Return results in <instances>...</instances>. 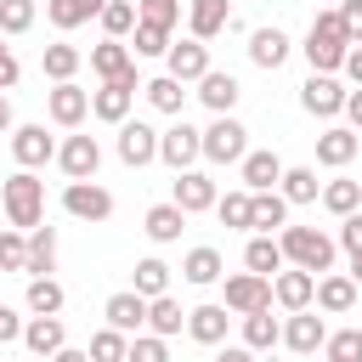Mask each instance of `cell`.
Instances as JSON below:
<instances>
[{"label": "cell", "instance_id": "34", "mask_svg": "<svg viewBox=\"0 0 362 362\" xmlns=\"http://www.w3.org/2000/svg\"><path fill=\"white\" fill-rule=\"evenodd\" d=\"M23 305H28V317H57V311L68 305V288H62L57 277H28Z\"/></svg>", "mask_w": 362, "mask_h": 362}, {"label": "cell", "instance_id": "53", "mask_svg": "<svg viewBox=\"0 0 362 362\" xmlns=\"http://www.w3.org/2000/svg\"><path fill=\"white\" fill-rule=\"evenodd\" d=\"M17 79H23V62H17V51L0 40V90H17Z\"/></svg>", "mask_w": 362, "mask_h": 362}, {"label": "cell", "instance_id": "37", "mask_svg": "<svg viewBox=\"0 0 362 362\" xmlns=\"http://www.w3.org/2000/svg\"><path fill=\"white\" fill-rule=\"evenodd\" d=\"M79 62H85V57H79V45H68V40H57V45H45V51H40V68H45V79H51V85L74 79V74H79Z\"/></svg>", "mask_w": 362, "mask_h": 362}, {"label": "cell", "instance_id": "40", "mask_svg": "<svg viewBox=\"0 0 362 362\" xmlns=\"http://www.w3.org/2000/svg\"><path fill=\"white\" fill-rule=\"evenodd\" d=\"M141 96L158 107V113H175L181 119V102H187V85L181 79H170V74H158V79H141Z\"/></svg>", "mask_w": 362, "mask_h": 362}, {"label": "cell", "instance_id": "1", "mask_svg": "<svg viewBox=\"0 0 362 362\" xmlns=\"http://www.w3.org/2000/svg\"><path fill=\"white\" fill-rule=\"evenodd\" d=\"M277 249H283L288 266H300V272H311V277L334 272V238L317 232V226H277Z\"/></svg>", "mask_w": 362, "mask_h": 362}, {"label": "cell", "instance_id": "8", "mask_svg": "<svg viewBox=\"0 0 362 362\" xmlns=\"http://www.w3.org/2000/svg\"><path fill=\"white\" fill-rule=\"evenodd\" d=\"M62 209H68L74 221H90V226H96V221L113 215V192H107L102 181H68V187H62Z\"/></svg>", "mask_w": 362, "mask_h": 362}, {"label": "cell", "instance_id": "14", "mask_svg": "<svg viewBox=\"0 0 362 362\" xmlns=\"http://www.w3.org/2000/svg\"><path fill=\"white\" fill-rule=\"evenodd\" d=\"M11 158L17 170H40L57 158V136H45V124H11Z\"/></svg>", "mask_w": 362, "mask_h": 362}, {"label": "cell", "instance_id": "27", "mask_svg": "<svg viewBox=\"0 0 362 362\" xmlns=\"http://www.w3.org/2000/svg\"><path fill=\"white\" fill-rule=\"evenodd\" d=\"M181 277H187L192 288H209V283H221V277H226V260H221V249H215V243H198V249H187V260H181Z\"/></svg>", "mask_w": 362, "mask_h": 362}, {"label": "cell", "instance_id": "11", "mask_svg": "<svg viewBox=\"0 0 362 362\" xmlns=\"http://www.w3.org/2000/svg\"><path fill=\"white\" fill-rule=\"evenodd\" d=\"M232 317H249V311H260V305H272V277H260V272H232L226 277V300H221Z\"/></svg>", "mask_w": 362, "mask_h": 362}, {"label": "cell", "instance_id": "48", "mask_svg": "<svg viewBox=\"0 0 362 362\" xmlns=\"http://www.w3.org/2000/svg\"><path fill=\"white\" fill-rule=\"evenodd\" d=\"M124 362H170V339H158V334H130Z\"/></svg>", "mask_w": 362, "mask_h": 362}, {"label": "cell", "instance_id": "43", "mask_svg": "<svg viewBox=\"0 0 362 362\" xmlns=\"http://www.w3.org/2000/svg\"><path fill=\"white\" fill-rule=\"evenodd\" d=\"M130 51H136V57H164V51H170V28L136 17V28H130Z\"/></svg>", "mask_w": 362, "mask_h": 362}, {"label": "cell", "instance_id": "32", "mask_svg": "<svg viewBox=\"0 0 362 362\" xmlns=\"http://www.w3.org/2000/svg\"><path fill=\"white\" fill-rule=\"evenodd\" d=\"M23 345H28L34 356H51V351H62V345H68V328H62V317H28V322H23Z\"/></svg>", "mask_w": 362, "mask_h": 362}, {"label": "cell", "instance_id": "21", "mask_svg": "<svg viewBox=\"0 0 362 362\" xmlns=\"http://www.w3.org/2000/svg\"><path fill=\"white\" fill-rule=\"evenodd\" d=\"M311 305H317V311H328V317H345V311L356 305V283H351V272H322V277H317Z\"/></svg>", "mask_w": 362, "mask_h": 362}, {"label": "cell", "instance_id": "36", "mask_svg": "<svg viewBox=\"0 0 362 362\" xmlns=\"http://www.w3.org/2000/svg\"><path fill=\"white\" fill-rule=\"evenodd\" d=\"M317 198H322V209H328V215H339V221H345L351 209H362V181L334 175V181H322V192H317Z\"/></svg>", "mask_w": 362, "mask_h": 362}, {"label": "cell", "instance_id": "9", "mask_svg": "<svg viewBox=\"0 0 362 362\" xmlns=\"http://www.w3.org/2000/svg\"><path fill=\"white\" fill-rule=\"evenodd\" d=\"M45 113H51V124L79 130V124H85V113H90V90H85V85H74V79H62V85H51V90H45Z\"/></svg>", "mask_w": 362, "mask_h": 362}, {"label": "cell", "instance_id": "42", "mask_svg": "<svg viewBox=\"0 0 362 362\" xmlns=\"http://www.w3.org/2000/svg\"><path fill=\"white\" fill-rule=\"evenodd\" d=\"M96 23H102L107 40H130V28H136V0H107Z\"/></svg>", "mask_w": 362, "mask_h": 362}, {"label": "cell", "instance_id": "56", "mask_svg": "<svg viewBox=\"0 0 362 362\" xmlns=\"http://www.w3.org/2000/svg\"><path fill=\"white\" fill-rule=\"evenodd\" d=\"M215 362H260V351H249V345H221Z\"/></svg>", "mask_w": 362, "mask_h": 362}, {"label": "cell", "instance_id": "5", "mask_svg": "<svg viewBox=\"0 0 362 362\" xmlns=\"http://www.w3.org/2000/svg\"><path fill=\"white\" fill-rule=\"evenodd\" d=\"M164 74L170 79H181V85H198L204 74H209V40H170V51H164Z\"/></svg>", "mask_w": 362, "mask_h": 362}, {"label": "cell", "instance_id": "16", "mask_svg": "<svg viewBox=\"0 0 362 362\" xmlns=\"http://www.w3.org/2000/svg\"><path fill=\"white\" fill-rule=\"evenodd\" d=\"M119 158H124L130 170L153 164V158H158V130L141 124V119H124V124H119Z\"/></svg>", "mask_w": 362, "mask_h": 362}, {"label": "cell", "instance_id": "52", "mask_svg": "<svg viewBox=\"0 0 362 362\" xmlns=\"http://www.w3.org/2000/svg\"><path fill=\"white\" fill-rule=\"evenodd\" d=\"M339 249H345V255H362V209H351V215L339 221Z\"/></svg>", "mask_w": 362, "mask_h": 362}, {"label": "cell", "instance_id": "38", "mask_svg": "<svg viewBox=\"0 0 362 362\" xmlns=\"http://www.w3.org/2000/svg\"><path fill=\"white\" fill-rule=\"evenodd\" d=\"M277 339H283V322L272 317V305H260V311L243 317V345H249V351H272Z\"/></svg>", "mask_w": 362, "mask_h": 362}, {"label": "cell", "instance_id": "30", "mask_svg": "<svg viewBox=\"0 0 362 362\" xmlns=\"http://www.w3.org/2000/svg\"><path fill=\"white\" fill-rule=\"evenodd\" d=\"M288 260H283V249H277V232H255L249 243H243V272H260V277H277Z\"/></svg>", "mask_w": 362, "mask_h": 362}, {"label": "cell", "instance_id": "35", "mask_svg": "<svg viewBox=\"0 0 362 362\" xmlns=\"http://www.w3.org/2000/svg\"><path fill=\"white\" fill-rule=\"evenodd\" d=\"M277 192H283L288 204H317L322 181H317V170H311V164H283V181H277Z\"/></svg>", "mask_w": 362, "mask_h": 362}, {"label": "cell", "instance_id": "19", "mask_svg": "<svg viewBox=\"0 0 362 362\" xmlns=\"http://www.w3.org/2000/svg\"><path fill=\"white\" fill-rule=\"evenodd\" d=\"M288 51H294V40H288V34L277 28V23H272V28H255V34H249V62H255V68H266V74H277V68L288 62Z\"/></svg>", "mask_w": 362, "mask_h": 362}, {"label": "cell", "instance_id": "3", "mask_svg": "<svg viewBox=\"0 0 362 362\" xmlns=\"http://www.w3.org/2000/svg\"><path fill=\"white\" fill-rule=\"evenodd\" d=\"M0 204H6V221H11L17 232H28V226L45 221V181H40L34 170H17V175L0 181Z\"/></svg>", "mask_w": 362, "mask_h": 362}, {"label": "cell", "instance_id": "4", "mask_svg": "<svg viewBox=\"0 0 362 362\" xmlns=\"http://www.w3.org/2000/svg\"><path fill=\"white\" fill-rule=\"evenodd\" d=\"M243 153H249V130L232 113H215V124L204 130V158L209 164H238Z\"/></svg>", "mask_w": 362, "mask_h": 362}, {"label": "cell", "instance_id": "24", "mask_svg": "<svg viewBox=\"0 0 362 362\" xmlns=\"http://www.w3.org/2000/svg\"><path fill=\"white\" fill-rule=\"evenodd\" d=\"M23 238H28L23 272H28V277H51V272H57V226H45V221H40V226H28Z\"/></svg>", "mask_w": 362, "mask_h": 362}, {"label": "cell", "instance_id": "58", "mask_svg": "<svg viewBox=\"0 0 362 362\" xmlns=\"http://www.w3.org/2000/svg\"><path fill=\"white\" fill-rule=\"evenodd\" d=\"M45 362H90V351H74V345H62V351H51Z\"/></svg>", "mask_w": 362, "mask_h": 362}, {"label": "cell", "instance_id": "13", "mask_svg": "<svg viewBox=\"0 0 362 362\" xmlns=\"http://www.w3.org/2000/svg\"><path fill=\"white\" fill-rule=\"evenodd\" d=\"M300 107H305L311 119H339V113H345V85H339L334 74H311V79L300 85Z\"/></svg>", "mask_w": 362, "mask_h": 362}, {"label": "cell", "instance_id": "25", "mask_svg": "<svg viewBox=\"0 0 362 362\" xmlns=\"http://www.w3.org/2000/svg\"><path fill=\"white\" fill-rule=\"evenodd\" d=\"M221 28H232V6L226 0H187V34L192 40H215Z\"/></svg>", "mask_w": 362, "mask_h": 362}, {"label": "cell", "instance_id": "45", "mask_svg": "<svg viewBox=\"0 0 362 362\" xmlns=\"http://www.w3.org/2000/svg\"><path fill=\"white\" fill-rule=\"evenodd\" d=\"M215 215H221V226H232V232H249V187H238V192L215 198Z\"/></svg>", "mask_w": 362, "mask_h": 362}, {"label": "cell", "instance_id": "15", "mask_svg": "<svg viewBox=\"0 0 362 362\" xmlns=\"http://www.w3.org/2000/svg\"><path fill=\"white\" fill-rule=\"evenodd\" d=\"M215 181L204 175V170H175V187H170V204L175 209H187V215H204V209H215Z\"/></svg>", "mask_w": 362, "mask_h": 362}, {"label": "cell", "instance_id": "51", "mask_svg": "<svg viewBox=\"0 0 362 362\" xmlns=\"http://www.w3.org/2000/svg\"><path fill=\"white\" fill-rule=\"evenodd\" d=\"M339 28L351 45H362V0H339Z\"/></svg>", "mask_w": 362, "mask_h": 362}, {"label": "cell", "instance_id": "55", "mask_svg": "<svg viewBox=\"0 0 362 362\" xmlns=\"http://www.w3.org/2000/svg\"><path fill=\"white\" fill-rule=\"evenodd\" d=\"M339 74H345L351 85H362V45H351V51H345V62H339Z\"/></svg>", "mask_w": 362, "mask_h": 362}, {"label": "cell", "instance_id": "31", "mask_svg": "<svg viewBox=\"0 0 362 362\" xmlns=\"http://www.w3.org/2000/svg\"><path fill=\"white\" fill-rule=\"evenodd\" d=\"M187 328V311H181V300L175 294H153L147 300V334H158V339H175Z\"/></svg>", "mask_w": 362, "mask_h": 362}, {"label": "cell", "instance_id": "6", "mask_svg": "<svg viewBox=\"0 0 362 362\" xmlns=\"http://www.w3.org/2000/svg\"><path fill=\"white\" fill-rule=\"evenodd\" d=\"M136 90H141V79H102V90H90V119L124 124L136 107Z\"/></svg>", "mask_w": 362, "mask_h": 362}, {"label": "cell", "instance_id": "41", "mask_svg": "<svg viewBox=\"0 0 362 362\" xmlns=\"http://www.w3.org/2000/svg\"><path fill=\"white\" fill-rule=\"evenodd\" d=\"M141 300H153V294H170V266L158 260V255H147V260H136V283H130Z\"/></svg>", "mask_w": 362, "mask_h": 362}, {"label": "cell", "instance_id": "7", "mask_svg": "<svg viewBox=\"0 0 362 362\" xmlns=\"http://www.w3.org/2000/svg\"><path fill=\"white\" fill-rule=\"evenodd\" d=\"M158 158H164L170 170H192V164L204 158V130H192L187 119H175L170 130H158Z\"/></svg>", "mask_w": 362, "mask_h": 362}, {"label": "cell", "instance_id": "33", "mask_svg": "<svg viewBox=\"0 0 362 362\" xmlns=\"http://www.w3.org/2000/svg\"><path fill=\"white\" fill-rule=\"evenodd\" d=\"M141 232H147L153 243H175V238L187 232V209H175V204H153V209L141 215Z\"/></svg>", "mask_w": 362, "mask_h": 362}, {"label": "cell", "instance_id": "50", "mask_svg": "<svg viewBox=\"0 0 362 362\" xmlns=\"http://www.w3.org/2000/svg\"><path fill=\"white\" fill-rule=\"evenodd\" d=\"M23 255H28V238L11 226V232H0V272H23Z\"/></svg>", "mask_w": 362, "mask_h": 362}, {"label": "cell", "instance_id": "54", "mask_svg": "<svg viewBox=\"0 0 362 362\" xmlns=\"http://www.w3.org/2000/svg\"><path fill=\"white\" fill-rule=\"evenodd\" d=\"M11 339H23V317L11 305H0V345H11Z\"/></svg>", "mask_w": 362, "mask_h": 362}, {"label": "cell", "instance_id": "18", "mask_svg": "<svg viewBox=\"0 0 362 362\" xmlns=\"http://www.w3.org/2000/svg\"><path fill=\"white\" fill-rule=\"evenodd\" d=\"M311 294H317V277L300 272V266H283V272L272 277V305H283V311H305Z\"/></svg>", "mask_w": 362, "mask_h": 362}, {"label": "cell", "instance_id": "12", "mask_svg": "<svg viewBox=\"0 0 362 362\" xmlns=\"http://www.w3.org/2000/svg\"><path fill=\"white\" fill-rule=\"evenodd\" d=\"M322 339H328V322H322L311 305L283 317V339H277V345H288L294 356H317V351H322Z\"/></svg>", "mask_w": 362, "mask_h": 362}, {"label": "cell", "instance_id": "23", "mask_svg": "<svg viewBox=\"0 0 362 362\" xmlns=\"http://www.w3.org/2000/svg\"><path fill=\"white\" fill-rule=\"evenodd\" d=\"M226 328H232V311H226L221 300H209V305H192V311H187V334H192L198 345H226Z\"/></svg>", "mask_w": 362, "mask_h": 362}, {"label": "cell", "instance_id": "26", "mask_svg": "<svg viewBox=\"0 0 362 362\" xmlns=\"http://www.w3.org/2000/svg\"><path fill=\"white\" fill-rule=\"evenodd\" d=\"M90 74H96V79H136L130 45H124V40H102V45H90Z\"/></svg>", "mask_w": 362, "mask_h": 362}, {"label": "cell", "instance_id": "17", "mask_svg": "<svg viewBox=\"0 0 362 362\" xmlns=\"http://www.w3.org/2000/svg\"><path fill=\"white\" fill-rule=\"evenodd\" d=\"M356 153H362V136H356L351 124H328V130L317 136V164H322V170H345Z\"/></svg>", "mask_w": 362, "mask_h": 362}, {"label": "cell", "instance_id": "60", "mask_svg": "<svg viewBox=\"0 0 362 362\" xmlns=\"http://www.w3.org/2000/svg\"><path fill=\"white\" fill-rule=\"evenodd\" d=\"M351 283L362 288V255H351Z\"/></svg>", "mask_w": 362, "mask_h": 362}, {"label": "cell", "instance_id": "47", "mask_svg": "<svg viewBox=\"0 0 362 362\" xmlns=\"http://www.w3.org/2000/svg\"><path fill=\"white\" fill-rule=\"evenodd\" d=\"M34 28V0H0V34H28Z\"/></svg>", "mask_w": 362, "mask_h": 362}, {"label": "cell", "instance_id": "20", "mask_svg": "<svg viewBox=\"0 0 362 362\" xmlns=\"http://www.w3.org/2000/svg\"><path fill=\"white\" fill-rule=\"evenodd\" d=\"M238 175H243V187H249V192H272V187L283 181V158H277L272 147H260V153L249 147V153L238 158Z\"/></svg>", "mask_w": 362, "mask_h": 362}, {"label": "cell", "instance_id": "44", "mask_svg": "<svg viewBox=\"0 0 362 362\" xmlns=\"http://www.w3.org/2000/svg\"><path fill=\"white\" fill-rule=\"evenodd\" d=\"M124 351H130V334H119L107 322L90 334V362H124Z\"/></svg>", "mask_w": 362, "mask_h": 362}, {"label": "cell", "instance_id": "59", "mask_svg": "<svg viewBox=\"0 0 362 362\" xmlns=\"http://www.w3.org/2000/svg\"><path fill=\"white\" fill-rule=\"evenodd\" d=\"M11 124H17V113H11V96L0 90V136H11Z\"/></svg>", "mask_w": 362, "mask_h": 362}, {"label": "cell", "instance_id": "22", "mask_svg": "<svg viewBox=\"0 0 362 362\" xmlns=\"http://www.w3.org/2000/svg\"><path fill=\"white\" fill-rule=\"evenodd\" d=\"M102 317H107V328H119V334H141V328H147V300H141L136 288H119V294H107Z\"/></svg>", "mask_w": 362, "mask_h": 362}, {"label": "cell", "instance_id": "29", "mask_svg": "<svg viewBox=\"0 0 362 362\" xmlns=\"http://www.w3.org/2000/svg\"><path fill=\"white\" fill-rule=\"evenodd\" d=\"M288 226V198L272 187V192H249V232H277Z\"/></svg>", "mask_w": 362, "mask_h": 362}, {"label": "cell", "instance_id": "2", "mask_svg": "<svg viewBox=\"0 0 362 362\" xmlns=\"http://www.w3.org/2000/svg\"><path fill=\"white\" fill-rule=\"evenodd\" d=\"M300 51H305L311 74H339V62H345V51H351V40H345V28H339V11H317Z\"/></svg>", "mask_w": 362, "mask_h": 362}, {"label": "cell", "instance_id": "10", "mask_svg": "<svg viewBox=\"0 0 362 362\" xmlns=\"http://www.w3.org/2000/svg\"><path fill=\"white\" fill-rule=\"evenodd\" d=\"M57 164H62L68 181H96V170H102L96 136H62V141H57Z\"/></svg>", "mask_w": 362, "mask_h": 362}, {"label": "cell", "instance_id": "57", "mask_svg": "<svg viewBox=\"0 0 362 362\" xmlns=\"http://www.w3.org/2000/svg\"><path fill=\"white\" fill-rule=\"evenodd\" d=\"M345 119H351V130L362 136V85H356V90H345Z\"/></svg>", "mask_w": 362, "mask_h": 362}, {"label": "cell", "instance_id": "28", "mask_svg": "<svg viewBox=\"0 0 362 362\" xmlns=\"http://www.w3.org/2000/svg\"><path fill=\"white\" fill-rule=\"evenodd\" d=\"M238 96H243V85H238L232 74H221V68H209V74L198 79V102H204L209 113H232Z\"/></svg>", "mask_w": 362, "mask_h": 362}, {"label": "cell", "instance_id": "49", "mask_svg": "<svg viewBox=\"0 0 362 362\" xmlns=\"http://www.w3.org/2000/svg\"><path fill=\"white\" fill-rule=\"evenodd\" d=\"M136 17L158 23V28H175L181 23V0H136Z\"/></svg>", "mask_w": 362, "mask_h": 362}, {"label": "cell", "instance_id": "46", "mask_svg": "<svg viewBox=\"0 0 362 362\" xmlns=\"http://www.w3.org/2000/svg\"><path fill=\"white\" fill-rule=\"evenodd\" d=\"M322 351H328V362H362V328H339V334H328Z\"/></svg>", "mask_w": 362, "mask_h": 362}, {"label": "cell", "instance_id": "39", "mask_svg": "<svg viewBox=\"0 0 362 362\" xmlns=\"http://www.w3.org/2000/svg\"><path fill=\"white\" fill-rule=\"evenodd\" d=\"M102 6H107V0H45V17L68 34V28H79V23H90V17H102Z\"/></svg>", "mask_w": 362, "mask_h": 362}]
</instances>
